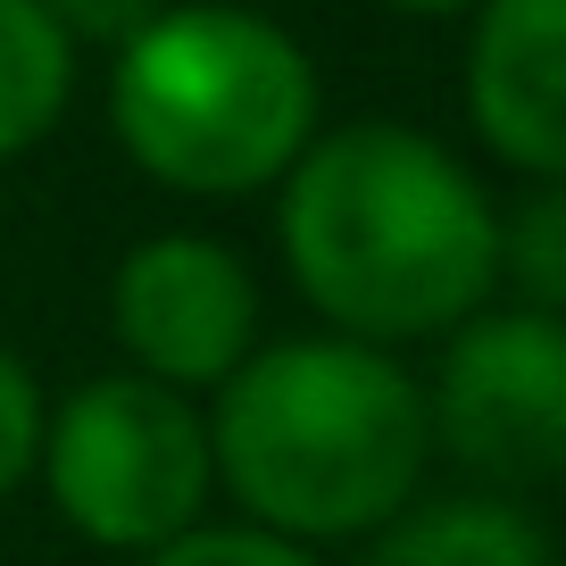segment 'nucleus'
<instances>
[{
    "label": "nucleus",
    "mask_w": 566,
    "mask_h": 566,
    "mask_svg": "<svg viewBox=\"0 0 566 566\" xmlns=\"http://www.w3.org/2000/svg\"><path fill=\"white\" fill-rule=\"evenodd\" d=\"M34 483L84 549L150 558L176 533L209 525V408L134 367L84 375L67 400H51Z\"/></svg>",
    "instance_id": "20e7f679"
},
{
    "label": "nucleus",
    "mask_w": 566,
    "mask_h": 566,
    "mask_svg": "<svg viewBox=\"0 0 566 566\" xmlns=\"http://www.w3.org/2000/svg\"><path fill=\"white\" fill-rule=\"evenodd\" d=\"M108 342H117V367L150 375L184 400H209L266 342L259 275L226 233H142L108 266Z\"/></svg>",
    "instance_id": "423d86ee"
},
{
    "label": "nucleus",
    "mask_w": 566,
    "mask_h": 566,
    "mask_svg": "<svg viewBox=\"0 0 566 566\" xmlns=\"http://www.w3.org/2000/svg\"><path fill=\"white\" fill-rule=\"evenodd\" d=\"M42 424H51V400H42V375L25 367L9 342H0V500H18L42 467Z\"/></svg>",
    "instance_id": "f8f14e48"
},
{
    "label": "nucleus",
    "mask_w": 566,
    "mask_h": 566,
    "mask_svg": "<svg viewBox=\"0 0 566 566\" xmlns=\"http://www.w3.org/2000/svg\"><path fill=\"white\" fill-rule=\"evenodd\" d=\"M75 84H84V51L59 34L51 9L0 0V167H18L67 125Z\"/></svg>",
    "instance_id": "1a4fd4ad"
},
{
    "label": "nucleus",
    "mask_w": 566,
    "mask_h": 566,
    "mask_svg": "<svg viewBox=\"0 0 566 566\" xmlns=\"http://www.w3.org/2000/svg\"><path fill=\"white\" fill-rule=\"evenodd\" d=\"M42 9L59 18V34H67L84 59H92V51H101V59H117L125 42L142 34V25H150V18L167 9V0H42Z\"/></svg>",
    "instance_id": "ddd939ff"
},
{
    "label": "nucleus",
    "mask_w": 566,
    "mask_h": 566,
    "mask_svg": "<svg viewBox=\"0 0 566 566\" xmlns=\"http://www.w3.org/2000/svg\"><path fill=\"white\" fill-rule=\"evenodd\" d=\"M375 9H391V18H475L483 0H375Z\"/></svg>",
    "instance_id": "4468645a"
},
{
    "label": "nucleus",
    "mask_w": 566,
    "mask_h": 566,
    "mask_svg": "<svg viewBox=\"0 0 566 566\" xmlns=\"http://www.w3.org/2000/svg\"><path fill=\"white\" fill-rule=\"evenodd\" d=\"M467 125L525 184H566V0H483L467 25Z\"/></svg>",
    "instance_id": "0eeeda50"
},
{
    "label": "nucleus",
    "mask_w": 566,
    "mask_h": 566,
    "mask_svg": "<svg viewBox=\"0 0 566 566\" xmlns=\"http://www.w3.org/2000/svg\"><path fill=\"white\" fill-rule=\"evenodd\" d=\"M325 125L308 42L250 0H167L108 59V134L176 200H259Z\"/></svg>",
    "instance_id": "7ed1b4c3"
},
{
    "label": "nucleus",
    "mask_w": 566,
    "mask_h": 566,
    "mask_svg": "<svg viewBox=\"0 0 566 566\" xmlns=\"http://www.w3.org/2000/svg\"><path fill=\"white\" fill-rule=\"evenodd\" d=\"M134 566H325V549L283 542V533L242 525V516H226V525L209 516V525L176 533L167 549H150V558H134Z\"/></svg>",
    "instance_id": "9b49d317"
},
{
    "label": "nucleus",
    "mask_w": 566,
    "mask_h": 566,
    "mask_svg": "<svg viewBox=\"0 0 566 566\" xmlns=\"http://www.w3.org/2000/svg\"><path fill=\"white\" fill-rule=\"evenodd\" d=\"M358 566H566L542 516H525L509 492H433L408 500L384 533H367Z\"/></svg>",
    "instance_id": "6e6552de"
},
{
    "label": "nucleus",
    "mask_w": 566,
    "mask_h": 566,
    "mask_svg": "<svg viewBox=\"0 0 566 566\" xmlns=\"http://www.w3.org/2000/svg\"><path fill=\"white\" fill-rule=\"evenodd\" d=\"M433 450L483 492H542L566 483V325L542 308H475L442 334L424 375Z\"/></svg>",
    "instance_id": "39448f33"
},
{
    "label": "nucleus",
    "mask_w": 566,
    "mask_h": 566,
    "mask_svg": "<svg viewBox=\"0 0 566 566\" xmlns=\"http://www.w3.org/2000/svg\"><path fill=\"white\" fill-rule=\"evenodd\" d=\"M275 259L325 334L408 350L500 301V200L442 134L317 125L275 184Z\"/></svg>",
    "instance_id": "f257e3e1"
},
{
    "label": "nucleus",
    "mask_w": 566,
    "mask_h": 566,
    "mask_svg": "<svg viewBox=\"0 0 566 566\" xmlns=\"http://www.w3.org/2000/svg\"><path fill=\"white\" fill-rule=\"evenodd\" d=\"M209 467L242 525L334 549L384 533L433 467L424 375L350 334L259 342L209 391Z\"/></svg>",
    "instance_id": "f03ea898"
},
{
    "label": "nucleus",
    "mask_w": 566,
    "mask_h": 566,
    "mask_svg": "<svg viewBox=\"0 0 566 566\" xmlns=\"http://www.w3.org/2000/svg\"><path fill=\"white\" fill-rule=\"evenodd\" d=\"M500 283L516 308L566 325V184H525V200L500 209Z\"/></svg>",
    "instance_id": "9d476101"
}]
</instances>
